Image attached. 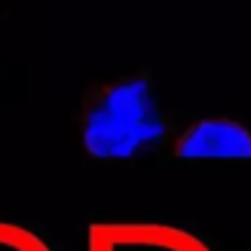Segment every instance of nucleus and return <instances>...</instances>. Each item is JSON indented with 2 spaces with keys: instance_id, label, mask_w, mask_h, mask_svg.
Listing matches in <instances>:
<instances>
[{
  "instance_id": "f257e3e1",
  "label": "nucleus",
  "mask_w": 251,
  "mask_h": 251,
  "mask_svg": "<svg viewBox=\"0 0 251 251\" xmlns=\"http://www.w3.org/2000/svg\"><path fill=\"white\" fill-rule=\"evenodd\" d=\"M170 119L149 73L116 78L87 92L81 105V141L92 159L119 162L162 146Z\"/></svg>"
},
{
  "instance_id": "f03ea898",
  "label": "nucleus",
  "mask_w": 251,
  "mask_h": 251,
  "mask_svg": "<svg viewBox=\"0 0 251 251\" xmlns=\"http://www.w3.org/2000/svg\"><path fill=\"white\" fill-rule=\"evenodd\" d=\"M84 251H213L189 229L159 222H95Z\"/></svg>"
},
{
  "instance_id": "7ed1b4c3",
  "label": "nucleus",
  "mask_w": 251,
  "mask_h": 251,
  "mask_svg": "<svg viewBox=\"0 0 251 251\" xmlns=\"http://www.w3.org/2000/svg\"><path fill=\"white\" fill-rule=\"evenodd\" d=\"M173 157L186 162H197V159L251 162V130L227 116H208L189 125L176 138Z\"/></svg>"
},
{
  "instance_id": "20e7f679",
  "label": "nucleus",
  "mask_w": 251,
  "mask_h": 251,
  "mask_svg": "<svg viewBox=\"0 0 251 251\" xmlns=\"http://www.w3.org/2000/svg\"><path fill=\"white\" fill-rule=\"evenodd\" d=\"M0 251H54L38 232L0 219Z\"/></svg>"
}]
</instances>
